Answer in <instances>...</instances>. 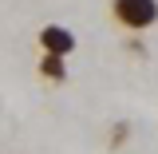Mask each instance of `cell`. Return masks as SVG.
<instances>
[{
	"mask_svg": "<svg viewBox=\"0 0 158 154\" xmlns=\"http://www.w3.org/2000/svg\"><path fill=\"white\" fill-rule=\"evenodd\" d=\"M111 20L123 32L138 36L158 24V0H111Z\"/></svg>",
	"mask_w": 158,
	"mask_h": 154,
	"instance_id": "1",
	"label": "cell"
},
{
	"mask_svg": "<svg viewBox=\"0 0 158 154\" xmlns=\"http://www.w3.org/2000/svg\"><path fill=\"white\" fill-rule=\"evenodd\" d=\"M40 48H44L48 56H63L67 59L79 48V40H75V32H67L63 24H44V28H40Z\"/></svg>",
	"mask_w": 158,
	"mask_h": 154,
	"instance_id": "2",
	"label": "cell"
},
{
	"mask_svg": "<svg viewBox=\"0 0 158 154\" xmlns=\"http://www.w3.org/2000/svg\"><path fill=\"white\" fill-rule=\"evenodd\" d=\"M40 75L44 79H52V83H67V59L63 56H40Z\"/></svg>",
	"mask_w": 158,
	"mask_h": 154,
	"instance_id": "3",
	"label": "cell"
},
{
	"mask_svg": "<svg viewBox=\"0 0 158 154\" xmlns=\"http://www.w3.org/2000/svg\"><path fill=\"white\" fill-rule=\"evenodd\" d=\"M127 135H131V127H127V123H118L115 131H111V150H118V146L127 142Z\"/></svg>",
	"mask_w": 158,
	"mask_h": 154,
	"instance_id": "4",
	"label": "cell"
}]
</instances>
